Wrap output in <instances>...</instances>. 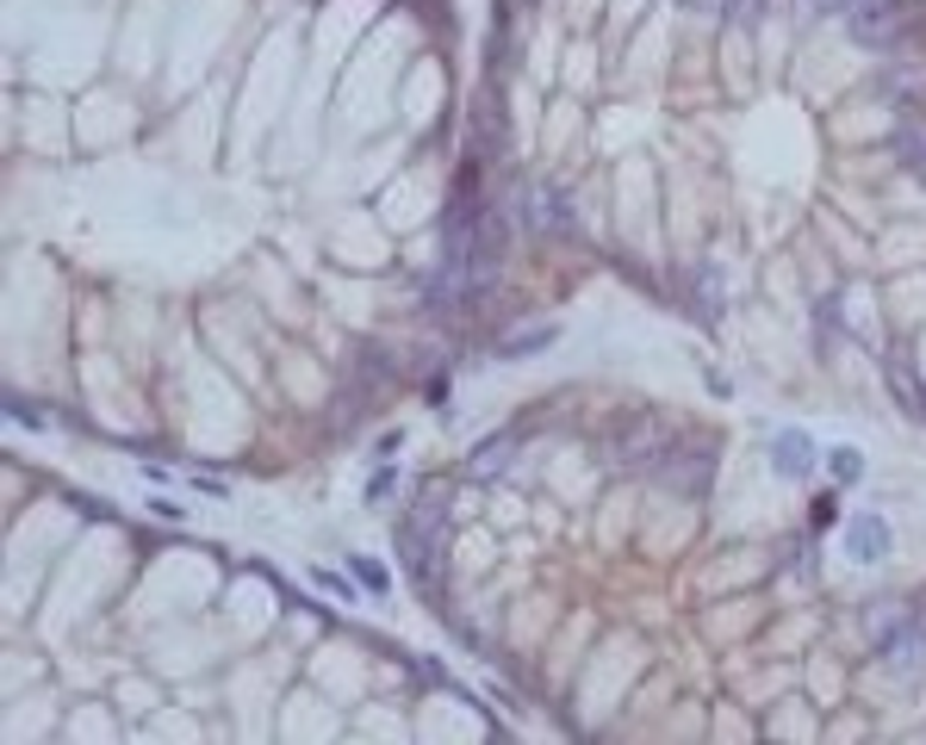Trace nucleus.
<instances>
[{"mask_svg":"<svg viewBox=\"0 0 926 745\" xmlns=\"http://www.w3.org/2000/svg\"><path fill=\"white\" fill-rule=\"evenodd\" d=\"M554 336H560V329H554V324L517 329V336H503V342H498V354H503V361H517V354H535V348H547V342H554Z\"/></svg>","mask_w":926,"mask_h":745,"instance_id":"obj_9","label":"nucleus"},{"mask_svg":"<svg viewBox=\"0 0 926 745\" xmlns=\"http://www.w3.org/2000/svg\"><path fill=\"white\" fill-rule=\"evenodd\" d=\"M827 466H833V478H840V485H852V478L865 473V459H858V447H833V454H827Z\"/></svg>","mask_w":926,"mask_h":745,"instance_id":"obj_11","label":"nucleus"},{"mask_svg":"<svg viewBox=\"0 0 926 745\" xmlns=\"http://www.w3.org/2000/svg\"><path fill=\"white\" fill-rule=\"evenodd\" d=\"M541 224H572V206L560 187H541Z\"/></svg>","mask_w":926,"mask_h":745,"instance_id":"obj_10","label":"nucleus"},{"mask_svg":"<svg viewBox=\"0 0 926 745\" xmlns=\"http://www.w3.org/2000/svg\"><path fill=\"white\" fill-rule=\"evenodd\" d=\"M715 473V435H678L665 441V454L653 459V478L678 497H696Z\"/></svg>","mask_w":926,"mask_h":745,"instance_id":"obj_1","label":"nucleus"},{"mask_svg":"<svg viewBox=\"0 0 926 745\" xmlns=\"http://www.w3.org/2000/svg\"><path fill=\"white\" fill-rule=\"evenodd\" d=\"M355 578H361L367 591H386V584H392L386 566H373V559H355Z\"/></svg>","mask_w":926,"mask_h":745,"instance_id":"obj_14","label":"nucleus"},{"mask_svg":"<svg viewBox=\"0 0 926 745\" xmlns=\"http://www.w3.org/2000/svg\"><path fill=\"white\" fill-rule=\"evenodd\" d=\"M902 168L926 181V137H902Z\"/></svg>","mask_w":926,"mask_h":745,"instance_id":"obj_12","label":"nucleus"},{"mask_svg":"<svg viewBox=\"0 0 926 745\" xmlns=\"http://www.w3.org/2000/svg\"><path fill=\"white\" fill-rule=\"evenodd\" d=\"M392 491V466H380V473H373V485H367V497H373V503H380V497Z\"/></svg>","mask_w":926,"mask_h":745,"instance_id":"obj_16","label":"nucleus"},{"mask_svg":"<svg viewBox=\"0 0 926 745\" xmlns=\"http://www.w3.org/2000/svg\"><path fill=\"white\" fill-rule=\"evenodd\" d=\"M833 516H840V510H833V497H814V503H809V528H814V535H821Z\"/></svg>","mask_w":926,"mask_h":745,"instance_id":"obj_15","label":"nucleus"},{"mask_svg":"<svg viewBox=\"0 0 926 745\" xmlns=\"http://www.w3.org/2000/svg\"><path fill=\"white\" fill-rule=\"evenodd\" d=\"M902 32H907L902 7H858V13H852V38L865 44V50H889Z\"/></svg>","mask_w":926,"mask_h":745,"instance_id":"obj_4","label":"nucleus"},{"mask_svg":"<svg viewBox=\"0 0 926 745\" xmlns=\"http://www.w3.org/2000/svg\"><path fill=\"white\" fill-rule=\"evenodd\" d=\"M921 647H926V633L914 628V621H902V628L895 633H883V665H914V659H921Z\"/></svg>","mask_w":926,"mask_h":745,"instance_id":"obj_8","label":"nucleus"},{"mask_svg":"<svg viewBox=\"0 0 926 745\" xmlns=\"http://www.w3.org/2000/svg\"><path fill=\"white\" fill-rule=\"evenodd\" d=\"M498 466H503V441H485V447H479V459H473V473H479V478H491Z\"/></svg>","mask_w":926,"mask_h":745,"instance_id":"obj_13","label":"nucleus"},{"mask_svg":"<svg viewBox=\"0 0 926 745\" xmlns=\"http://www.w3.org/2000/svg\"><path fill=\"white\" fill-rule=\"evenodd\" d=\"M665 441L672 435H665L659 417H635L622 435H610V459H616V466H647L653 454H665Z\"/></svg>","mask_w":926,"mask_h":745,"instance_id":"obj_3","label":"nucleus"},{"mask_svg":"<svg viewBox=\"0 0 926 745\" xmlns=\"http://www.w3.org/2000/svg\"><path fill=\"white\" fill-rule=\"evenodd\" d=\"M814 459H821V454H814V441L802 435V429H777V435H772V466L784 478H809Z\"/></svg>","mask_w":926,"mask_h":745,"instance_id":"obj_6","label":"nucleus"},{"mask_svg":"<svg viewBox=\"0 0 926 745\" xmlns=\"http://www.w3.org/2000/svg\"><path fill=\"white\" fill-rule=\"evenodd\" d=\"M473 131H479V155H498L503 150V106H498V94H479V106H473Z\"/></svg>","mask_w":926,"mask_h":745,"instance_id":"obj_7","label":"nucleus"},{"mask_svg":"<svg viewBox=\"0 0 926 745\" xmlns=\"http://www.w3.org/2000/svg\"><path fill=\"white\" fill-rule=\"evenodd\" d=\"M442 535H448V510L429 497L424 510L398 528V547H405V566L417 578H436V566H442Z\"/></svg>","mask_w":926,"mask_h":745,"instance_id":"obj_2","label":"nucleus"},{"mask_svg":"<svg viewBox=\"0 0 926 745\" xmlns=\"http://www.w3.org/2000/svg\"><path fill=\"white\" fill-rule=\"evenodd\" d=\"M846 559H858V566L889 559V522L877 516V510H865V516L846 522Z\"/></svg>","mask_w":926,"mask_h":745,"instance_id":"obj_5","label":"nucleus"}]
</instances>
